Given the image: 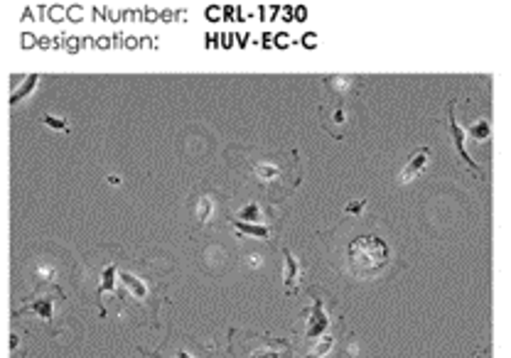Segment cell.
<instances>
[{
	"mask_svg": "<svg viewBox=\"0 0 511 358\" xmlns=\"http://www.w3.org/2000/svg\"><path fill=\"white\" fill-rule=\"evenodd\" d=\"M428 147H418L415 152L408 157V162H406V167H403V172H401V184H408V181H413L415 177H418L420 172L425 169V164H428Z\"/></svg>",
	"mask_w": 511,
	"mask_h": 358,
	"instance_id": "5b68a950",
	"label": "cell"
},
{
	"mask_svg": "<svg viewBox=\"0 0 511 358\" xmlns=\"http://www.w3.org/2000/svg\"><path fill=\"white\" fill-rule=\"evenodd\" d=\"M52 304H55V299H52V297H42V299H37V302H32V304H28V307H23V309H25V312L32 309V312L40 314L45 322H52Z\"/></svg>",
	"mask_w": 511,
	"mask_h": 358,
	"instance_id": "9c48e42d",
	"label": "cell"
},
{
	"mask_svg": "<svg viewBox=\"0 0 511 358\" xmlns=\"http://www.w3.org/2000/svg\"><path fill=\"white\" fill-rule=\"evenodd\" d=\"M116 285V263H111L109 268L104 270V282H101L99 287V295H104V292H111Z\"/></svg>",
	"mask_w": 511,
	"mask_h": 358,
	"instance_id": "5bb4252c",
	"label": "cell"
},
{
	"mask_svg": "<svg viewBox=\"0 0 511 358\" xmlns=\"http://www.w3.org/2000/svg\"><path fill=\"white\" fill-rule=\"evenodd\" d=\"M332 346H334V336H322V341L315 346V349L307 354V358H322V356H327L329 351H332Z\"/></svg>",
	"mask_w": 511,
	"mask_h": 358,
	"instance_id": "4fadbf2b",
	"label": "cell"
},
{
	"mask_svg": "<svg viewBox=\"0 0 511 358\" xmlns=\"http://www.w3.org/2000/svg\"><path fill=\"white\" fill-rule=\"evenodd\" d=\"M211 209H214V204H211L209 196H202V199H199V223H207V221H209Z\"/></svg>",
	"mask_w": 511,
	"mask_h": 358,
	"instance_id": "e0dca14e",
	"label": "cell"
},
{
	"mask_svg": "<svg viewBox=\"0 0 511 358\" xmlns=\"http://www.w3.org/2000/svg\"><path fill=\"white\" fill-rule=\"evenodd\" d=\"M305 314H310V319H307V341H315L317 336H322L324 329L329 327V319H327V314H324L322 299L315 297V302H312V309H310V312H305Z\"/></svg>",
	"mask_w": 511,
	"mask_h": 358,
	"instance_id": "3957f363",
	"label": "cell"
},
{
	"mask_svg": "<svg viewBox=\"0 0 511 358\" xmlns=\"http://www.w3.org/2000/svg\"><path fill=\"white\" fill-rule=\"evenodd\" d=\"M322 82L327 84V86L332 91H337L339 101L351 99V96L359 91V82H356V79H351V77H324Z\"/></svg>",
	"mask_w": 511,
	"mask_h": 358,
	"instance_id": "8992f818",
	"label": "cell"
},
{
	"mask_svg": "<svg viewBox=\"0 0 511 358\" xmlns=\"http://www.w3.org/2000/svg\"><path fill=\"white\" fill-rule=\"evenodd\" d=\"M447 125H450V135H452V142H455V150H457V155H460L462 160L467 162V167L470 169H475V174H482V169H479V164L475 162V160L470 157V152H467V133L460 128V123L455 121V108H447Z\"/></svg>",
	"mask_w": 511,
	"mask_h": 358,
	"instance_id": "7a4b0ae2",
	"label": "cell"
},
{
	"mask_svg": "<svg viewBox=\"0 0 511 358\" xmlns=\"http://www.w3.org/2000/svg\"><path fill=\"white\" fill-rule=\"evenodd\" d=\"M45 123L50 128H55V130H67V123H64V118H55V116L45 113Z\"/></svg>",
	"mask_w": 511,
	"mask_h": 358,
	"instance_id": "ac0fdd59",
	"label": "cell"
},
{
	"mask_svg": "<svg viewBox=\"0 0 511 358\" xmlns=\"http://www.w3.org/2000/svg\"><path fill=\"white\" fill-rule=\"evenodd\" d=\"M467 135L475 138L477 142H487V140H489V135H492V128H489V123H487V121H477V123H472V125H470Z\"/></svg>",
	"mask_w": 511,
	"mask_h": 358,
	"instance_id": "30bf717a",
	"label": "cell"
},
{
	"mask_svg": "<svg viewBox=\"0 0 511 358\" xmlns=\"http://www.w3.org/2000/svg\"><path fill=\"white\" fill-rule=\"evenodd\" d=\"M253 174L260 181H265V184H268V181L280 179V169L273 167V164H258V167H253Z\"/></svg>",
	"mask_w": 511,
	"mask_h": 358,
	"instance_id": "7c38bea8",
	"label": "cell"
},
{
	"mask_svg": "<svg viewBox=\"0 0 511 358\" xmlns=\"http://www.w3.org/2000/svg\"><path fill=\"white\" fill-rule=\"evenodd\" d=\"M37 79H40V77H37V74H30V77H28V82H25V86L20 89V91H15V94H13V99H10V104H18V101L23 99V96H28L30 91L35 89V82H37Z\"/></svg>",
	"mask_w": 511,
	"mask_h": 358,
	"instance_id": "2e32d148",
	"label": "cell"
},
{
	"mask_svg": "<svg viewBox=\"0 0 511 358\" xmlns=\"http://www.w3.org/2000/svg\"><path fill=\"white\" fill-rule=\"evenodd\" d=\"M177 358H192V356L187 354V351H180V354H177Z\"/></svg>",
	"mask_w": 511,
	"mask_h": 358,
	"instance_id": "ffe728a7",
	"label": "cell"
},
{
	"mask_svg": "<svg viewBox=\"0 0 511 358\" xmlns=\"http://www.w3.org/2000/svg\"><path fill=\"white\" fill-rule=\"evenodd\" d=\"M260 218H263V211H260L258 201H251V204H246L241 211H238V221H246V223H260Z\"/></svg>",
	"mask_w": 511,
	"mask_h": 358,
	"instance_id": "8fae6325",
	"label": "cell"
},
{
	"mask_svg": "<svg viewBox=\"0 0 511 358\" xmlns=\"http://www.w3.org/2000/svg\"><path fill=\"white\" fill-rule=\"evenodd\" d=\"M233 228H236L238 233H243V236H256V238H263V240H270V226H265V223H246V221H233Z\"/></svg>",
	"mask_w": 511,
	"mask_h": 358,
	"instance_id": "ba28073f",
	"label": "cell"
},
{
	"mask_svg": "<svg viewBox=\"0 0 511 358\" xmlns=\"http://www.w3.org/2000/svg\"><path fill=\"white\" fill-rule=\"evenodd\" d=\"M283 255H285V270H283L285 292H287V295H292L295 285L300 282V263H297V258L287 248H283Z\"/></svg>",
	"mask_w": 511,
	"mask_h": 358,
	"instance_id": "52a82bcc",
	"label": "cell"
},
{
	"mask_svg": "<svg viewBox=\"0 0 511 358\" xmlns=\"http://www.w3.org/2000/svg\"><path fill=\"white\" fill-rule=\"evenodd\" d=\"M347 121H349V116L342 104L332 106V108H329V106H322V108H319V123H322V128L329 133V135L337 138V128L334 125H344Z\"/></svg>",
	"mask_w": 511,
	"mask_h": 358,
	"instance_id": "277c9868",
	"label": "cell"
},
{
	"mask_svg": "<svg viewBox=\"0 0 511 358\" xmlns=\"http://www.w3.org/2000/svg\"><path fill=\"white\" fill-rule=\"evenodd\" d=\"M121 280H123V285H128L133 290V295L136 297H145V285H143L141 280H136L133 275H128V272H121Z\"/></svg>",
	"mask_w": 511,
	"mask_h": 358,
	"instance_id": "9a60e30c",
	"label": "cell"
},
{
	"mask_svg": "<svg viewBox=\"0 0 511 358\" xmlns=\"http://www.w3.org/2000/svg\"><path fill=\"white\" fill-rule=\"evenodd\" d=\"M364 206H366V201H351V204H347V213H361L364 211Z\"/></svg>",
	"mask_w": 511,
	"mask_h": 358,
	"instance_id": "d6986e66",
	"label": "cell"
},
{
	"mask_svg": "<svg viewBox=\"0 0 511 358\" xmlns=\"http://www.w3.org/2000/svg\"><path fill=\"white\" fill-rule=\"evenodd\" d=\"M347 260L349 270L356 277H374L388 263V245L376 233H364L356 236L347 245Z\"/></svg>",
	"mask_w": 511,
	"mask_h": 358,
	"instance_id": "6da1fadb",
	"label": "cell"
}]
</instances>
